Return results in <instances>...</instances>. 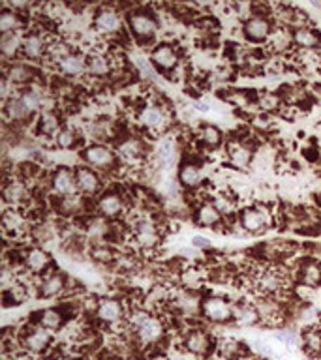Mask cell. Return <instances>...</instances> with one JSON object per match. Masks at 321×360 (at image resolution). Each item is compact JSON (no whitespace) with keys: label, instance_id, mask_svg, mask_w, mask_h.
I'll return each instance as SVG.
<instances>
[{"label":"cell","instance_id":"cell-19","mask_svg":"<svg viewBox=\"0 0 321 360\" xmlns=\"http://www.w3.org/2000/svg\"><path fill=\"white\" fill-rule=\"evenodd\" d=\"M39 298H55L61 297L62 292L68 291V276L62 272H53L42 276L36 285Z\"/></svg>","mask_w":321,"mask_h":360},{"label":"cell","instance_id":"cell-22","mask_svg":"<svg viewBox=\"0 0 321 360\" xmlns=\"http://www.w3.org/2000/svg\"><path fill=\"white\" fill-rule=\"evenodd\" d=\"M68 317H70V315H68L62 308H44L38 309V311L34 314L32 323L34 325L44 326V328H47V330L51 332H56L66 325Z\"/></svg>","mask_w":321,"mask_h":360},{"label":"cell","instance_id":"cell-26","mask_svg":"<svg viewBox=\"0 0 321 360\" xmlns=\"http://www.w3.org/2000/svg\"><path fill=\"white\" fill-rule=\"evenodd\" d=\"M293 45L301 51H315L321 47V34L310 25L291 30Z\"/></svg>","mask_w":321,"mask_h":360},{"label":"cell","instance_id":"cell-1","mask_svg":"<svg viewBox=\"0 0 321 360\" xmlns=\"http://www.w3.org/2000/svg\"><path fill=\"white\" fill-rule=\"evenodd\" d=\"M126 25H128L130 34L134 36L139 44H149L156 38L158 34V19L146 10H134L126 15Z\"/></svg>","mask_w":321,"mask_h":360},{"label":"cell","instance_id":"cell-25","mask_svg":"<svg viewBox=\"0 0 321 360\" xmlns=\"http://www.w3.org/2000/svg\"><path fill=\"white\" fill-rule=\"evenodd\" d=\"M47 41H45V36L42 32H27L25 34V39H23V53L21 55L30 62L42 60L47 53Z\"/></svg>","mask_w":321,"mask_h":360},{"label":"cell","instance_id":"cell-33","mask_svg":"<svg viewBox=\"0 0 321 360\" xmlns=\"http://www.w3.org/2000/svg\"><path fill=\"white\" fill-rule=\"evenodd\" d=\"M201 304H203V297L199 292L188 291L180 292V297L177 298V309H179V314L182 317H197V315H201Z\"/></svg>","mask_w":321,"mask_h":360},{"label":"cell","instance_id":"cell-41","mask_svg":"<svg viewBox=\"0 0 321 360\" xmlns=\"http://www.w3.org/2000/svg\"><path fill=\"white\" fill-rule=\"evenodd\" d=\"M28 298V285L23 281H15L13 285L6 287L2 291V300H4V308L11 306H19Z\"/></svg>","mask_w":321,"mask_h":360},{"label":"cell","instance_id":"cell-61","mask_svg":"<svg viewBox=\"0 0 321 360\" xmlns=\"http://www.w3.org/2000/svg\"><path fill=\"white\" fill-rule=\"evenodd\" d=\"M242 360H246V359H242Z\"/></svg>","mask_w":321,"mask_h":360},{"label":"cell","instance_id":"cell-5","mask_svg":"<svg viewBox=\"0 0 321 360\" xmlns=\"http://www.w3.org/2000/svg\"><path fill=\"white\" fill-rule=\"evenodd\" d=\"M19 343L21 347L30 354H44L47 353L53 345V332L44 328V326L34 325L30 323V326H25L21 332V338H19Z\"/></svg>","mask_w":321,"mask_h":360},{"label":"cell","instance_id":"cell-51","mask_svg":"<svg viewBox=\"0 0 321 360\" xmlns=\"http://www.w3.org/2000/svg\"><path fill=\"white\" fill-rule=\"evenodd\" d=\"M256 101H258V105L261 107L263 111H276V109L284 103L280 94H276V92H261V94L256 98Z\"/></svg>","mask_w":321,"mask_h":360},{"label":"cell","instance_id":"cell-18","mask_svg":"<svg viewBox=\"0 0 321 360\" xmlns=\"http://www.w3.org/2000/svg\"><path fill=\"white\" fill-rule=\"evenodd\" d=\"M124 197L118 191H103L96 199V214L106 219H115L124 212Z\"/></svg>","mask_w":321,"mask_h":360},{"label":"cell","instance_id":"cell-57","mask_svg":"<svg viewBox=\"0 0 321 360\" xmlns=\"http://www.w3.org/2000/svg\"><path fill=\"white\" fill-rule=\"evenodd\" d=\"M6 8H10V10L17 11V13H21V11L28 10V8H30V4H28V2H23V0H10V2L6 4Z\"/></svg>","mask_w":321,"mask_h":360},{"label":"cell","instance_id":"cell-60","mask_svg":"<svg viewBox=\"0 0 321 360\" xmlns=\"http://www.w3.org/2000/svg\"><path fill=\"white\" fill-rule=\"evenodd\" d=\"M258 360H270L269 356H261V359H258Z\"/></svg>","mask_w":321,"mask_h":360},{"label":"cell","instance_id":"cell-44","mask_svg":"<svg viewBox=\"0 0 321 360\" xmlns=\"http://www.w3.org/2000/svg\"><path fill=\"white\" fill-rule=\"evenodd\" d=\"M197 137L201 141V145H205L207 148H218L222 143H224V134L222 129L216 128L214 124H203L199 131H197Z\"/></svg>","mask_w":321,"mask_h":360},{"label":"cell","instance_id":"cell-23","mask_svg":"<svg viewBox=\"0 0 321 360\" xmlns=\"http://www.w3.org/2000/svg\"><path fill=\"white\" fill-rule=\"evenodd\" d=\"M28 197H30V191H28L27 182L23 179L6 180L4 186H2V199L10 207H19V205L28 201Z\"/></svg>","mask_w":321,"mask_h":360},{"label":"cell","instance_id":"cell-31","mask_svg":"<svg viewBox=\"0 0 321 360\" xmlns=\"http://www.w3.org/2000/svg\"><path fill=\"white\" fill-rule=\"evenodd\" d=\"M246 347L235 338H220L216 340V356L220 360H242L246 359Z\"/></svg>","mask_w":321,"mask_h":360},{"label":"cell","instance_id":"cell-36","mask_svg":"<svg viewBox=\"0 0 321 360\" xmlns=\"http://www.w3.org/2000/svg\"><path fill=\"white\" fill-rule=\"evenodd\" d=\"M23 39H25L23 32L2 34L0 36V55L4 56L6 60L17 58L23 53Z\"/></svg>","mask_w":321,"mask_h":360},{"label":"cell","instance_id":"cell-59","mask_svg":"<svg viewBox=\"0 0 321 360\" xmlns=\"http://www.w3.org/2000/svg\"><path fill=\"white\" fill-rule=\"evenodd\" d=\"M179 253H182V255H186V257H191V255H196V248H180Z\"/></svg>","mask_w":321,"mask_h":360},{"label":"cell","instance_id":"cell-16","mask_svg":"<svg viewBox=\"0 0 321 360\" xmlns=\"http://www.w3.org/2000/svg\"><path fill=\"white\" fill-rule=\"evenodd\" d=\"M151 64L156 68L158 72L171 73L175 68L179 66V51L175 49L171 44H158L151 51Z\"/></svg>","mask_w":321,"mask_h":360},{"label":"cell","instance_id":"cell-24","mask_svg":"<svg viewBox=\"0 0 321 360\" xmlns=\"http://www.w3.org/2000/svg\"><path fill=\"white\" fill-rule=\"evenodd\" d=\"M137 120L146 129H162L168 124V112L158 103H145L137 112Z\"/></svg>","mask_w":321,"mask_h":360},{"label":"cell","instance_id":"cell-43","mask_svg":"<svg viewBox=\"0 0 321 360\" xmlns=\"http://www.w3.org/2000/svg\"><path fill=\"white\" fill-rule=\"evenodd\" d=\"M23 17L21 13H17V11L10 10V8H6L0 11V36L2 34H11V32H21L23 28Z\"/></svg>","mask_w":321,"mask_h":360},{"label":"cell","instance_id":"cell-48","mask_svg":"<svg viewBox=\"0 0 321 360\" xmlns=\"http://www.w3.org/2000/svg\"><path fill=\"white\" fill-rule=\"evenodd\" d=\"M53 139H55V145L62 148V150H72V148L79 145V134L73 128H70V126H62Z\"/></svg>","mask_w":321,"mask_h":360},{"label":"cell","instance_id":"cell-2","mask_svg":"<svg viewBox=\"0 0 321 360\" xmlns=\"http://www.w3.org/2000/svg\"><path fill=\"white\" fill-rule=\"evenodd\" d=\"M81 160H83L84 165H89L96 171H101V173L113 171L118 165L117 152L106 143H90V145L84 146L81 150Z\"/></svg>","mask_w":321,"mask_h":360},{"label":"cell","instance_id":"cell-49","mask_svg":"<svg viewBox=\"0 0 321 360\" xmlns=\"http://www.w3.org/2000/svg\"><path fill=\"white\" fill-rule=\"evenodd\" d=\"M156 160L162 167H171L173 165L175 160H177V148H175L173 141L165 139L160 143L156 150Z\"/></svg>","mask_w":321,"mask_h":360},{"label":"cell","instance_id":"cell-17","mask_svg":"<svg viewBox=\"0 0 321 360\" xmlns=\"http://www.w3.org/2000/svg\"><path fill=\"white\" fill-rule=\"evenodd\" d=\"M253 306L258 309L259 319L265 325H280L284 317H286L284 304H282V300H278L275 297H261Z\"/></svg>","mask_w":321,"mask_h":360},{"label":"cell","instance_id":"cell-37","mask_svg":"<svg viewBox=\"0 0 321 360\" xmlns=\"http://www.w3.org/2000/svg\"><path fill=\"white\" fill-rule=\"evenodd\" d=\"M4 77L13 86H25V84L32 83L34 70L28 64H25V62H11L8 70H6Z\"/></svg>","mask_w":321,"mask_h":360},{"label":"cell","instance_id":"cell-58","mask_svg":"<svg viewBox=\"0 0 321 360\" xmlns=\"http://www.w3.org/2000/svg\"><path fill=\"white\" fill-rule=\"evenodd\" d=\"M49 360H79V359H75V356H72V354H53V356H51Z\"/></svg>","mask_w":321,"mask_h":360},{"label":"cell","instance_id":"cell-11","mask_svg":"<svg viewBox=\"0 0 321 360\" xmlns=\"http://www.w3.org/2000/svg\"><path fill=\"white\" fill-rule=\"evenodd\" d=\"M237 225L241 227L248 235H261L270 227V216L267 210L259 207H250L244 208L239 214V221Z\"/></svg>","mask_w":321,"mask_h":360},{"label":"cell","instance_id":"cell-4","mask_svg":"<svg viewBox=\"0 0 321 360\" xmlns=\"http://www.w3.org/2000/svg\"><path fill=\"white\" fill-rule=\"evenodd\" d=\"M182 347H184L186 353L199 356V359H207L213 353H216V340L205 328L194 326L190 330H186V334L182 336Z\"/></svg>","mask_w":321,"mask_h":360},{"label":"cell","instance_id":"cell-38","mask_svg":"<svg viewBox=\"0 0 321 360\" xmlns=\"http://www.w3.org/2000/svg\"><path fill=\"white\" fill-rule=\"evenodd\" d=\"M61 128V118L55 111H42L36 118V134L42 137H55Z\"/></svg>","mask_w":321,"mask_h":360},{"label":"cell","instance_id":"cell-52","mask_svg":"<svg viewBox=\"0 0 321 360\" xmlns=\"http://www.w3.org/2000/svg\"><path fill=\"white\" fill-rule=\"evenodd\" d=\"M70 53H72V51L68 49L66 44H62V41H51V44L47 45V53H45V56H47L51 62L58 64V62H61L64 56L70 55Z\"/></svg>","mask_w":321,"mask_h":360},{"label":"cell","instance_id":"cell-34","mask_svg":"<svg viewBox=\"0 0 321 360\" xmlns=\"http://www.w3.org/2000/svg\"><path fill=\"white\" fill-rule=\"evenodd\" d=\"M2 112H4L6 120L13 124L27 122L28 118L32 117V112L28 111L27 105L23 103L19 96H11L10 100H6L4 107H2Z\"/></svg>","mask_w":321,"mask_h":360},{"label":"cell","instance_id":"cell-35","mask_svg":"<svg viewBox=\"0 0 321 360\" xmlns=\"http://www.w3.org/2000/svg\"><path fill=\"white\" fill-rule=\"evenodd\" d=\"M180 186H184L186 190H196L203 182V171L196 162H184L179 167L177 174Z\"/></svg>","mask_w":321,"mask_h":360},{"label":"cell","instance_id":"cell-13","mask_svg":"<svg viewBox=\"0 0 321 360\" xmlns=\"http://www.w3.org/2000/svg\"><path fill=\"white\" fill-rule=\"evenodd\" d=\"M115 152H117L118 162H122L124 165H137L145 160L146 156V145L139 137L135 135H128L117 143L115 146Z\"/></svg>","mask_w":321,"mask_h":360},{"label":"cell","instance_id":"cell-42","mask_svg":"<svg viewBox=\"0 0 321 360\" xmlns=\"http://www.w3.org/2000/svg\"><path fill=\"white\" fill-rule=\"evenodd\" d=\"M90 137L94 143H106L115 137V126H113L111 118H98L90 124Z\"/></svg>","mask_w":321,"mask_h":360},{"label":"cell","instance_id":"cell-15","mask_svg":"<svg viewBox=\"0 0 321 360\" xmlns=\"http://www.w3.org/2000/svg\"><path fill=\"white\" fill-rule=\"evenodd\" d=\"M51 190L56 197H68L79 193L77 180H75V169L56 167L49 179Z\"/></svg>","mask_w":321,"mask_h":360},{"label":"cell","instance_id":"cell-9","mask_svg":"<svg viewBox=\"0 0 321 360\" xmlns=\"http://www.w3.org/2000/svg\"><path fill=\"white\" fill-rule=\"evenodd\" d=\"M21 266L27 270L28 274L39 276L42 278V276L49 274L51 270H53V259H51V255L45 252L44 248H25Z\"/></svg>","mask_w":321,"mask_h":360},{"label":"cell","instance_id":"cell-47","mask_svg":"<svg viewBox=\"0 0 321 360\" xmlns=\"http://www.w3.org/2000/svg\"><path fill=\"white\" fill-rule=\"evenodd\" d=\"M303 349L310 356H321V330L320 328H306L301 334Z\"/></svg>","mask_w":321,"mask_h":360},{"label":"cell","instance_id":"cell-21","mask_svg":"<svg viewBox=\"0 0 321 360\" xmlns=\"http://www.w3.org/2000/svg\"><path fill=\"white\" fill-rule=\"evenodd\" d=\"M134 236L141 248L151 250L160 242V229H158L154 219H151L149 216H143L134 224Z\"/></svg>","mask_w":321,"mask_h":360},{"label":"cell","instance_id":"cell-28","mask_svg":"<svg viewBox=\"0 0 321 360\" xmlns=\"http://www.w3.org/2000/svg\"><path fill=\"white\" fill-rule=\"evenodd\" d=\"M111 227L113 225H109V221H107L106 218L98 216V214H96V216H90V218H87L83 224L84 235H87V238H89V240L94 242V244L106 242L107 238H109V235H111Z\"/></svg>","mask_w":321,"mask_h":360},{"label":"cell","instance_id":"cell-3","mask_svg":"<svg viewBox=\"0 0 321 360\" xmlns=\"http://www.w3.org/2000/svg\"><path fill=\"white\" fill-rule=\"evenodd\" d=\"M233 308H235V304H231L225 297L207 295V297H203L201 317L213 325H225V323L233 321Z\"/></svg>","mask_w":321,"mask_h":360},{"label":"cell","instance_id":"cell-14","mask_svg":"<svg viewBox=\"0 0 321 360\" xmlns=\"http://www.w3.org/2000/svg\"><path fill=\"white\" fill-rule=\"evenodd\" d=\"M122 15H120L115 8H111V6H101L100 10L94 13V19H92V27H94V30L96 32L103 34V36L118 34L122 30Z\"/></svg>","mask_w":321,"mask_h":360},{"label":"cell","instance_id":"cell-29","mask_svg":"<svg viewBox=\"0 0 321 360\" xmlns=\"http://www.w3.org/2000/svg\"><path fill=\"white\" fill-rule=\"evenodd\" d=\"M56 66H58V72L64 73L66 77H81L84 73H89V60L83 53H73L72 51Z\"/></svg>","mask_w":321,"mask_h":360},{"label":"cell","instance_id":"cell-30","mask_svg":"<svg viewBox=\"0 0 321 360\" xmlns=\"http://www.w3.org/2000/svg\"><path fill=\"white\" fill-rule=\"evenodd\" d=\"M196 224L199 227H207V229H216L222 221H224V216L220 212L218 208L214 207L213 201H205L201 202L199 207L196 208Z\"/></svg>","mask_w":321,"mask_h":360},{"label":"cell","instance_id":"cell-45","mask_svg":"<svg viewBox=\"0 0 321 360\" xmlns=\"http://www.w3.org/2000/svg\"><path fill=\"white\" fill-rule=\"evenodd\" d=\"M19 98H21L23 103L27 105V109L32 112V115L44 111L45 94L42 92V90L34 89V86H28V89H25L21 94H19Z\"/></svg>","mask_w":321,"mask_h":360},{"label":"cell","instance_id":"cell-55","mask_svg":"<svg viewBox=\"0 0 321 360\" xmlns=\"http://www.w3.org/2000/svg\"><path fill=\"white\" fill-rule=\"evenodd\" d=\"M214 207L218 208L220 212H222V216H227V214L233 212V208H235V205H233V201H231L229 197L227 195H218L216 199H214Z\"/></svg>","mask_w":321,"mask_h":360},{"label":"cell","instance_id":"cell-39","mask_svg":"<svg viewBox=\"0 0 321 360\" xmlns=\"http://www.w3.org/2000/svg\"><path fill=\"white\" fill-rule=\"evenodd\" d=\"M233 323L239 326H256L261 323L258 309L253 304H235L233 308Z\"/></svg>","mask_w":321,"mask_h":360},{"label":"cell","instance_id":"cell-46","mask_svg":"<svg viewBox=\"0 0 321 360\" xmlns=\"http://www.w3.org/2000/svg\"><path fill=\"white\" fill-rule=\"evenodd\" d=\"M272 338H275L276 342H280L284 347L289 349V351H297L298 347H303V345H301V343H303V340H301V336L297 334V330L287 328V326H280V328H276V330L272 332Z\"/></svg>","mask_w":321,"mask_h":360},{"label":"cell","instance_id":"cell-6","mask_svg":"<svg viewBox=\"0 0 321 360\" xmlns=\"http://www.w3.org/2000/svg\"><path fill=\"white\" fill-rule=\"evenodd\" d=\"M275 32L272 19L265 13H250L242 22V34L252 44H263Z\"/></svg>","mask_w":321,"mask_h":360},{"label":"cell","instance_id":"cell-32","mask_svg":"<svg viewBox=\"0 0 321 360\" xmlns=\"http://www.w3.org/2000/svg\"><path fill=\"white\" fill-rule=\"evenodd\" d=\"M2 229L6 235H21L27 229V216L17 207H8L2 212Z\"/></svg>","mask_w":321,"mask_h":360},{"label":"cell","instance_id":"cell-40","mask_svg":"<svg viewBox=\"0 0 321 360\" xmlns=\"http://www.w3.org/2000/svg\"><path fill=\"white\" fill-rule=\"evenodd\" d=\"M84 208L83 193H73L68 197H56V212L62 216H77Z\"/></svg>","mask_w":321,"mask_h":360},{"label":"cell","instance_id":"cell-20","mask_svg":"<svg viewBox=\"0 0 321 360\" xmlns=\"http://www.w3.org/2000/svg\"><path fill=\"white\" fill-rule=\"evenodd\" d=\"M75 180H77L79 193L84 197H96L101 190V176L96 169L89 165H77L75 167Z\"/></svg>","mask_w":321,"mask_h":360},{"label":"cell","instance_id":"cell-53","mask_svg":"<svg viewBox=\"0 0 321 360\" xmlns=\"http://www.w3.org/2000/svg\"><path fill=\"white\" fill-rule=\"evenodd\" d=\"M149 317H151V311H146L145 308H135L126 315V323H128V326L132 328V332H134L135 328H139Z\"/></svg>","mask_w":321,"mask_h":360},{"label":"cell","instance_id":"cell-7","mask_svg":"<svg viewBox=\"0 0 321 360\" xmlns=\"http://www.w3.org/2000/svg\"><path fill=\"white\" fill-rule=\"evenodd\" d=\"M253 283H256V289L263 292L265 297H275L287 287V272L276 266H267L256 274Z\"/></svg>","mask_w":321,"mask_h":360},{"label":"cell","instance_id":"cell-10","mask_svg":"<svg viewBox=\"0 0 321 360\" xmlns=\"http://www.w3.org/2000/svg\"><path fill=\"white\" fill-rule=\"evenodd\" d=\"M165 336V325L156 315H151L149 319L134 330V340L139 347H154L162 342Z\"/></svg>","mask_w":321,"mask_h":360},{"label":"cell","instance_id":"cell-56","mask_svg":"<svg viewBox=\"0 0 321 360\" xmlns=\"http://www.w3.org/2000/svg\"><path fill=\"white\" fill-rule=\"evenodd\" d=\"M191 246L196 248V250H201V252H207V250H213V242L208 240L207 236L196 235L191 236Z\"/></svg>","mask_w":321,"mask_h":360},{"label":"cell","instance_id":"cell-8","mask_svg":"<svg viewBox=\"0 0 321 360\" xmlns=\"http://www.w3.org/2000/svg\"><path fill=\"white\" fill-rule=\"evenodd\" d=\"M94 319L100 323V325L113 326L122 323L126 319V308H124L122 300L118 298H100L96 302L94 308Z\"/></svg>","mask_w":321,"mask_h":360},{"label":"cell","instance_id":"cell-50","mask_svg":"<svg viewBox=\"0 0 321 360\" xmlns=\"http://www.w3.org/2000/svg\"><path fill=\"white\" fill-rule=\"evenodd\" d=\"M87 60H89V73L94 77H103L111 70L109 58L103 55H90L87 56Z\"/></svg>","mask_w":321,"mask_h":360},{"label":"cell","instance_id":"cell-27","mask_svg":"<svg viewBox=\"0 0 321 360\" xmlns=\"http://www.w3.org/2000/svg\"><path fill=\"white\" fill-rule=\"evenodd\" d=\"M253 150L252 146L244 143L241 139H231L227 143V160L231 165H235L239 169H246L252 163Z\"/></svg>","mask_w":321,"mask_h":360},{"label":"cell","instance_id":"cell-54","mask_svg":"<svg viewBox=\"0 0 321 360\" xmlns=\"http://www.w3.org/2000/svg\"><path fill=\"white\" fill-rule=\"evenodd\" d=\"M92 257H94L96 261L106 263V261H111L115 255H113L111 248L106 246V242H100V244H94V246H92Z\"/></svg>","mask_w":321,"mask_h":360},{"label":"cell","instance_id":"cell-12","mask_svg":"<svg viewBox=\"0 0 321 360\" xmlns=\"http://www.w3.org/2000/svg\"><path fill=\"white\" fill-rule=\"evenodd\" d=\"M293 274H295V281L298 285L310 287V289L321 287V261L308 257V255L298 259L293 269Z\"/></svg>","mask_w":321,"mask_h":360}]
</instances>
